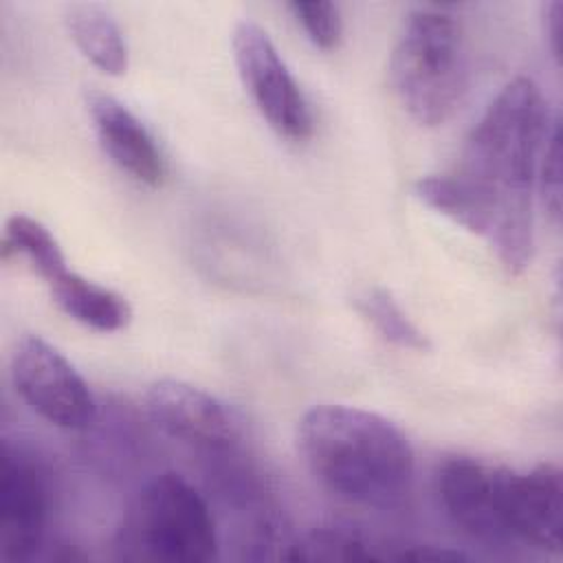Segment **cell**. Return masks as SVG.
Segmentation results:
<instances>
[{
  "instance_id": "6da1fadb",
  "label": "cell",
  "mask_w": 563,
  "mask_h": 563,
  "mask_svg": "<svg viewBox=\"0 0 563 563\" xmlns=\"http://www.w3.org/2000/svg\"><path fill=\"white\" fill-rule=\"evenodd\" d=\"M552 119L539 86L515 77L473 125L455 172L486 202L493 218L488 244L512 275L532 257V196Z\"/></svg>"
},
{
  "instance_id": "7a4b0ae2",
  "label": "cell",
  "mask_w": 563,
  "mask_h": 563,
  "mask_svg": "<svg viewBox=\"0 0 563 563\" xmlns=\"http://www.w3.org/2000/svg\"><path fill=\"white\" fill-rule=\"evenodd\" d=\"M435 495L444 515L471 537L561 552L563 477L554 464L512 471L451 455L435 468Z\"/></svg>"
},
{
  "instance_id": "3957f363",
  "label": "cell",
  "mask_w": 563,
  "mask_h": 563,
  "mask_svg": "<svg viewBox=\"0 0 563 563\" xmlns=\"http://www.w3.org/2000/svg\"><path fill=\"white\" fill-rule=\"evenodd\" d=\"M297 446L314 479L354 504L398 501L413 477V449L385 416L352 405H317L297 427Z\"/></svg>"
},
{
  "instance_id": "277c9868",
  "label": "cell",
  "mask_w": 563,
  "mask_h": 563,
  "mask_svg": "<svg viewBox=\"0 0 563 563\" xmlns=\"http://www.w3.org/2000/svg\"><path fill=\"white\" fill-rule=\"evenodd\" d=\"M391 86L413 121L440 125L466 92V55L460 22L433 7L407 15L389 59Z\"/></svg>"
},
{
  "instance_id": "5b68a950",
  "label": "cell",
  "mask_w": 563,
  "mask_h": 563,
  "mask_svg": "<svg viewBox=\"0 0 563 563\" xmlns=\"http://www.w3.org/2000/svg\"><path fill=\"white\" fill-rule=\"evenodd\" d=\"M132 561L205 563L218 554L216 521L205 497L178 473H161L139 493L119 528Z\"/></svg>"
},
{
  "instance_id": "8992f818",
  "label": "cell",
  "mask_w": 563,
  "mask_h": 563,
  "mask_svg": "<svg viewBox=\"0 0 563 563\" xmlns=\"http://www.w3.org/2000/svg\"><path fill=\"white\" fill-rule=\"evenodd\" d=\"M231 48L238 75L266 123L292 143L306 141L312 134L308 101L268 33L242 20L233 29Z\"/></svg>"
},
{
  "instance_id": "52a82bcc",
  "label": "cell",
  "mask_w": 563,
  "mask_h": 563,
  "mask_svg": "<svg viewBox=\"0 0 563 563\" xmlns=\"http://www.w3.org/2000/svg\"><path fill=\"white\" fill-rule=\"evenodd\" d=\"M11 380L18 396L59 429H86L97 413L95 396L75 365L48 341L22 336L11 354Z\"/></svg>"
},
{
  "instance_id": "ba28073f",
  "label": "cell",
  "mask_w": 563,
  "mask_h": 563,
  "mask_svg": "<svg viewBox=\"0 0 563 563\" xmlns=\"http://www.w3.org/2000/svg\"><path fill=\"white\" fill-rule=\"evenodd\" d=\"M152 422L169 438L207 453H227L238 444L233 413L209 391L174 378H163L145 391Z\"/></svg>"
},
{
  "instance_id": "9c48e42d",
  "label": "cell",
  "mask_w": 563,
  "mask_h": 563,
  "mask_svg": "<svg viewBox=\"0 0 563 563\" xmlns=\"http://www.w3.org/2000/svg\"><path fill=\"white\" fill-rule=\"evenodd\" d=\"M48 519V484L42 466L22 449H2L0 559L26 561L42 545Z\"/></svg>"
},
{
  "instance_id": "30bf717a",
  "label": "cell",
  "mask_w": 563,
  "mask_h": 563,
  "mask_svg": "<svg viewBox=\"0 0 563 563\" xmlns=\"http://www.w3.org/2000/svg\"><path fill=\"white\" fill-rule=\"evenodd\" d=\"M86 106L110 161L134 180L158 187L165 180L167 165L150 130L108 92L88 90Z\"/></svg>"
},
{
  "instance_id": "8fae6325",
  "label": "cell",
  "mask_w": 563,
  "mask_h": 563,
  "mask_svg": "<svg viewBox=\"0 0 563 563\" xmlns=\"http://www.w3.org/2000/svg\"><path fill=\"white\" fill-rule=\"evenodd\" d=\"M57 308L77 323L97 332H117L130 323V303L114 290L73 271L48 282Z\"/></svg>"
},
{
  "instance_id": "7c38bea8",
  "label": "cell",
  "mask_w": 563,
  "mask_h": 563,
  "mask_svg": "<svg viewBox=\"0 0 563 563\" xmlns=\"http://www.w3.org/2000/svg\"><path fill=\"white\" fill-rule=\"evenodd\" d=\"M66 24L77 48L106 75L119 77L128 70V42L112 15L95 2H75L66 11Z\"/></svg>"
},
{
  "instance_id": "4fadbf2b",
  "label": "cell",
  "mask_w": 563,
  "mask_h": 563,
  "mask_svg": "<svg viewBox=\"0 0 563 563\" xmlns=\"http://www.w3.org/2000/svg\"><path fill=\"white\" fill-rule=\"evenodd\" d=\"M413 194L438 213L451 218L466 231L488 242L493 231V218L479 194L455 172L424 176L413 185Z\"/></svg>"
},
{
  "instance_id": "5bb4252c",
  "label": "cell",
  "mask_w": 563,
  "mask_h": 563,
  "mask_svg": "<svg viewBox=\"0 0 563 563\" xmlns=\"http://www.w3.org/2000/svg\"><path fill=\"white\" fill-rule=\"evenodd\" d=\"M13 251L33 266V271L48 282L66 273V257L53 233L29 216H11L4 227V255Z\"/></svg>"
},
{
  "instance_id": "9a60e30c",
  "label": "cell",
  "mask_w": 563,
  "mask_h": 563,
  "mask_svg": "<svg viewBox=\"0 0 563 563\" xmlns=\"http://www.w3.org/2000/svg\"><path fill=\"white\" fill-rule=\"evenodd\" d=\"M354 308L385 341L418 352L429 347L427 336L385 288H363L354 295Z\"/></svg>"
},
{
  "instance_id": "2e32d148",
  "label": "cell",
  "mask_w": 563,
  "mask_h": 563,
  "mask_svg": "<svg viewBox=\"0 0 563 563\" xmlns=\"http://www.w3.org/2000/svg\"><path fill=\"white\" fill-rule=\"evenodd\" d=\"M288 559L292 561H354V559H380L372 543L352 528L328 526L317 528L306 539L290 545Z\"/></svg>"
},
{
  "instance_id": "e0dca14e",
  "label": "cell",
  "mask_w": 563,
  "mask_h": 563,
  "mask_svg": "<svg viewBox=\"0 0 563 563\" xmlns=\"http://www.w3.org/2000/svg\"><path fill=\"white\" fill-rule=\"evenodd\" d=\"M288 9L314 46L323 51L339 46L343 35V20L334 2H290Z\"/></svg>"
},
{
  "instance_id": "ac0fdd59",
  "label": "cell",
  "mask_w": 563,
  "mask_h": 563,
  "mask_svg": "<svg viewBox=\"0 0 563 563\" xmlns=\"http://www.w3.org/2000/svg\"><path fill=\"white\" fill-rule=\"evenodd\" d=\"M537 183L541 187V198L548 216L554 222H559L561 218V121L556 114L552 119V125L541 152Z\"/></svg>"
},
{
  "instance_id": "d6986e66",
  "label": "cell",
  "mask_w": 563,
  "mask_h": 563,
  "mask_svg": "<svg viewBox=\"0 0 563 563\" xmlns=\"http://www.w3.org/2000/svg\"><path fill=\"white\" fill-rule=\"evenodd\" d=\"M543 18H545V33H548L550 51L559 59L561 57V42H563V2L552 0L545 7Z\"/></svg>"
}]
</instances>
